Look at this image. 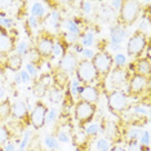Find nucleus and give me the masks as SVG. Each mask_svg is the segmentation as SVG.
Here are the masks:
<instances>
[{
	"instance_id": "43",
	"label": "nucleus",
	"mask_w": 151,
	"mask_h": 151,
	"mask_svg": "<svg viewBox=\"0 0 151 151\" xmlns=\"http://www.w3.org/2000/svg\"><path fill=\"white\" fill-rule=\"evenodd\" d=\"M30 139H31V133H30V132H26V133H25V137H23V139L21 141V143H19V149L25 150V147L30 143Z\"/></svg>"
},
{
	"instance_id": "28",
	"label": "nucleus",
	"mask_w": 151,
	"mask_h": 151,
	"mask_svg": "<svg viewBox=\"0 0 151 151\" xmlns=\"http://www.w3.org/2000/svg\"><path fill=\"white\" fill-rule=\"evenodd\" d=\"M12 138L11 130L6 128L5 125H0V147L4 146L6 142H9Z\"/></svg>"
},
{
	"instance_id": "21",
	"label": "nucleus",
	"mask_w": 151,
	"mask_h": 151,
	"mask_svg": "<svg viewBox=\"0 0 151 151\" xmlns=\"http://www.w3.org/2000/svg\"><path fill=\"white\" fill-rule=\"evenodd\" d=\"M12 116V104L9 99L0 101V123L6 122Z\"/></svg>"
},
{
	"instance_id": "33",
	"label": "nucleus",
	"mask_w": 151,
	"mask_h": 151,
	"mask_svg": "<svg viewBox=\"0 0 151 151\" xmlns=\"http://www.w3.org/2000/svg\"><path fill=\"white\" fill-rule=\"evenodd\" d=\"M96 147H97V151H109L110 147H111V143L107 138H99L97 139Z\"/></svg>"
},
{
	"instance_id": "25",
	"label": "nucleus",
	"mask_w": 151,
	"mask_h": 151,
	"mask_svg": "<svg viewBox=\"0 0 151 151\" xmlns=\"http://www.w3.org/2000/svg\"><path fill=\"white\" fill-rule=\"evenodd\" d=\"M31 16L35 17L37 19H42L44 18V16H45V8H44V5L42 3L39 1H35L31 6Z\"/></svg>"
},
{
	"instance_id": "26",
	"label": "nucleus",
	"mask_w": 151,
	"mask_h": 151,
	"mask_svg": "<svg viewBox=\"0 0 151 151\" xmlns=\"http://www.w3.org/2000/svg\"><path fill=\"white\" fill-rule=\"evenodd\" d=\"M47 91H48V88L45 87L44 84H42L39 80L36 81L35 84H34V87H32V93L34 96H35L36 98H43V97H45L47 96Z\"/></svg>"
},
{
	"instance_id": "51",
	"label": "nucleus",
	"mask_w": 151,
	"mask_h": 151,
	"mask_svg": "<svg viewBox=\"0 0 151 151\" xmlns=\"http://www.w3.org/2000/svg\"><path fill=\"white\" fill-rule=\"evenodd\" d=\"M14 81H16V84H21L22 83L21 76H19V73H16V75H14Z\"/></svg>"
},
{
	"instance_id": "15",
	"label": "nucleus",
	"mask_w": 151,
	"mask_h": 151,
	"mask_svg": "<svg viewBox=\"0 0 151 151\" xmlns=\"http://www.w3.org/2000/svg\"><path fill=\"white\" fill-rule=\"evenodd\" d=\"M129 68L133 73L143 75L146 78H150V75H151V62H150V60H147L145 57L137 58L134 62L129 65Z\"/></svg>"
},
{
	"instance_id": "31",
	"label": "nucleus",
	"mask_w": 151,
	"mask_h": 151,
	"mask_svg": "<svg viewBox=\"0 0 151 151\" xmlns=\"http://www.w3.org/2000/svg\"><path fill=\"white\" fill-rule=\"evenodd\" d=\"M44 143L49 150H57L60 145H58V141L53 134H47L44 137Z\"/></svg>"
},
{
	"instance_id": "38",
	"label": "nucleus",
	"mask_w": 151,
	"mask_h": 151,
	"mask_svg": "<svg viewBox=\"0 0 151 151\" xmlns=\"http://www.w3.org/2000/svg\"><path fill=\"white\" fill-rule=\"evenodd\" d=\"M0 26L4 27V29H12L14 26V21L12 18H8V17H4V18H0Z\"/></svg>"
},
{
	"instance_id": "6",
	"label": "nucleus",
	"mask_w": 151,
	"mask_h": 151,
	"mask_svg": "<svg viewBox=\"0 0 151 151\" xmlns=\"http://www.w3.org/2000/svg\"><path fill=\"white\" fill-rule=\"evenodd\" d=\"M107 106L109 110L115 115L123 114L132 107L129 97L124 91H114L107 94Z\"/></svg>"
},
{
	"instance_id": "30",
	"label": "nucleus",
	"mask_w": 151,
	"mask_h": 151,
	"mask_svg": "<svg viewBox=\"0 0 151 151\" xmlns=\"http://www.w3.org/2000/svg\"><path fill=\"white\" fill-rule=\"evenodd\" d=\"M65 26H66V31L67 32L80 36L81 30H80V27H79L76 23L74 22V19H66V22H65Z\"/></svg>"
},
{
	"instance_id": "9",
	"label": "nucleus",
	"mask_w": 151,
	"mask_h": 151,
	"mask_svg": "<svg viewBox=\"0 0 151 151\" xmlns=\"http://www.w3.org/2000/svg\"><path fill=\"white\" fill-rule=\"evenodd\" d=\"M54 42H56V37L53 36V34H50L48 30L40 31V34L37 35L36 47H35V49H36V52L39 54L40 58L48 60V58L52 57Z\"/></svg>"
},
{
	"instance_id": "16",
	"label": "nucleus",
	"mask_w": 151,
	"mask_h": 151,
	"mask_svg": "<svg viewBox=\"0 0 151 151\" xmlns=\"http://www.w3.org/2000/svg\"><path fill=\"white\" fill-rule=\"evenodd\" d=\"M89 142H91V137L87 136L84 129H79L74 132L73 134V143L78 149V151H88L89 150Z\"/></svg>"
},
{
	"instance_id": "22",
	"label": "nucleus",
	"mask_w": 151,
	"mask_h": 151,
	"mask_svg": "<svg viewBox=\"0 0 151 151\" xmlns=\"http://www.w3.org/2000/svg\"><path fill=\"white\" fill-rule=\"evenodd\" d=\"M79 37H80L81 47L91 48L94 44V31L93 30H88V31H85V32H81Z\"/></svg>"
},
{
	"instance_id": "7",
	"label": "nucleus",
	"mask_w": 151,
	"mask_h": 151,
	"mask_svg": "<svg viewBox=\"0 0 151 151\" xmlns=\"http://www.w3.org/2000/svg\"><path fill=\"white\" fill-rule=\"evenodd\" d=\"M130 73L124 67H112V70L109 73V75L105 78L106 85L110 92L114 91H123V87L127 85Z\"/></svg>"
},
{
	"instance_id": "46",
	"label": "nucleus",
	"mask_w": 151,
	"mask_h": 151,
	"mask_svg": "<svg viewBox=\"0 0 151 151\" xmlns=\"http://www.w3.org/2000/svg\"><path fill=\"white\" fill-rule=\"evenodd\" d=\"M19 76H21L22 83H30V81H31V76L27 74L26 70H21V71H19Z\"/></svg>"
},
{
	"instance_id": "39",
	"label": "nucleus",
	"mask_w": 151,
	"mask_h": 151,
	"mask_svg": "<svg viewBox=\"0 0 151 151\" xmlns=\"http://www.w3.org/2000/svg\"><path fill=\"white\" fill-rule=\"evenodd\" d=\"M57 115H58V112H57V110L52 107V109H49L48 110V114H47V120H45V123H53L54 120L57 119Z\"/></svg>"
},
{
	"instance_id": "24",
	"label": "nucleus",
	"mask_w": 151,
	"mask_h": 151,
	"mask_svg": "<svg viewBox=\"0 0 151 151\" xmlns=\"http://www.w3.org/2000/svg\"><path fill=\"white\" fill-rule=\"evenodd\" d=\"M66 45H65V40L63 39H56L53 45V50H52V56L53 57H62L66 53Z\"/></svg>"
},
{
	"instance_id": "49",
	"label": "nucleus",
	"mask_w": 151,
	"mask_h": 151,
	"mask_svg": "<svg viewBox=\"0 0 151 151\" xmlns=\"http://www.w3.org/2000/svg\"><path fill=\"white\" fill-rule=\"evenodd\" d=\"M74 49H75V52H74V53L81 54V53H83V50H84V48L81 47V44H80V43H75V44H74Z\"/></svg>"
},
{
	"instance_id": "36",
	"label": "nucleus",
	"mask_w": 151,
	"mask_h": 151,
	"mask_svg": "<svg viewBox=\"0 0 151 151\" xmlns=\"http://www.w3.org/2000/svg\"><path fill=\"white\" fill-rule=\"evenodd\" d=\"M26 71L31 78H36L37 71H39V67H37L35 63L29 62V63H26Z\"/></svg>"
},
{
	"instance_id": "53",
	"label": "nucleus",
	"mask_w": 151,
	"mask_h": 151,
	"mask_svg": "<svg viewBox=\"0 0 151 151\" xmlns=\"http://www.w3.org/2000/svg\"><path fill=\"white\" fill-rule=\"evenodd\" d=\"M5 96V91H4V88L3 87H0V99H3V97Z\"/></svg>"
},
{
	"instance_id": "32",
	"label": "nucleus",
	"mask_w": 151,
	"mask_h": 151,
	"mask_svg": "<svg viewBox=\"0 0 151 151\" xmlns=\"http://www.w3.org/2000/svg\"><path fill=\"white\" fill-rule=\"evenodd\" d=\"M99 13H101V19H102L104 22H107V21H110L111 18H114V9H112L110 5L101 8Z\"/></svg>"
},
{
	"instance_id": "10",
	"label": "nucleus",
	"mask_w": 151,
	"mask_h": 151,
	"mask_svg": "<svg viewBox=\"0 0 151 151\" xmlns=\"http://www.w3.org/2000/svg\"><path fill=\"white\" fill-rule=\"evenodd\" d=\"M48 106L42 101H37L35 106L32 107L31 112H30V124L35 130L42 129L44 125L47 124V114H48Z\"/></svg>"
},
{
	"instance_id": "27",
	"label": "nucleus",
	"mask_w": 151,
	"mask_h": 151,
	"mask_svg": "<svg viewBox=\"0 0 151 151\" xmlns=\"http://www.w3.org/2000/svg\"><path fill=\"white\" fill-rule=\"evenodd\" d=\"M14 52L16 54H18L19 57H25L29 54L30 52V47H29V44H27L26 42H23V40H21V42H18L16 44V49H14Z\"/></svg>"
},
{
	"instance_id": "37",
	"label": "nucleus",
	"mask_w": 151,
	"mask_h": 151,
	"mask_svg": "<svg viewBox=\"0 0 151 151\" xmlns=\"http://www.w3.org/2000/svg\"><path fill=\"white\" fill-rule=\"evenodd\" d=\"M138 143H139L141 146H149V143H150V133L147 132V130H145V132L141 133L139 142Z\"/></svg>"
},
{
	"instance_id": "3",
	"label": "nucleus",
	"mask_w": 151,
	"mask_h": 151,
	"mask_svg": "<svg viewBox=\"0 0 151 151\" xmlns=\"http://www.w3.org/2000/svg\"><path fill=\"white\" fill-rule=\"evenodd\" d=\"M75 75H76V80L80 85H92L93 83L99 80V75L96 71V68L89 60H80L75 70Z\"/></svg>"
},
{
	"instance_id": "2",
	"label": "nucleus",
	"mask_w": 151,
	"mask_h": 151,
	"mask_svg": "<svg viewBox=\"0 0 151 151\" xmlns=\"http://www.w3.org/2000/svg\"><path fill=\"white\" fill-rule=\"evenodd\" d=\"M125 87V93L128 97H138V96L143 97V93H150V78L133 73L129 75Z\"/></svg>"
},
{
	"instance_id": "42",
	"label": "nucleus",
	"mask_w": 151,
	"mask_h": 151,
	"mask_svg": "<svg viewBox=\"0 0 151 151\" xmlns=\"http://www.w3.org/2000/svg\"><path fill=\"white\" fill-rule=\"evenodd\" d=\"M56 138H57L58 142H62V143H67L68 141H70V137L67 136L66 132H58L57 136H56Z\"/></svg>"
},
{
	"instance_id": "23",
	"label": "nucleus",
	"mask_w": 151,
	"mask_h": 151,
	"mask_svg": "<svg viewBox=\"0 0 151 151\" xmlns=\"http://www.w3.org/2000/svg\"><path fill=\"white\" fill-rule=\"evenodd\" d=\"M104 132L106 133L107 138H110L111 141H115L119 137V128H118V125H116L114 122H107L106 123V127H105Z\"/></svg>"
},
{
	"instance_id": "1",
	"label": "nucleus",
	"mask_w": 151,
	"mask_h": 151,
	"mask_svg": "<svg viewBox=\"0 0 151 151\" xmlns=\"http://www.w3.org/2000/svg\"><path fill=\"white\" fill-rule=\"evenodd\" d=\"M142 12V3L136 0H125L122 3V6L119 9L118 16V25L125 27L132 26Z\"/></svg>"
},
{
	"instance_id": "29",
	"label": "nucleus",
	"mask_w": 151,
	"mask_h": 151,
	"mask_svg": "<svg viewBox=\"0 0 151 151\" xmlns=\"http://www.w3.org/2000/svg\"><path fill=\"white\" fill-rule=\"evenodd\" d=\"M101 130H102L101 125L97 124V123H92V124H88V125L84 128V132L87 133V136L91 137V138H92V137H96L99 132H101Z\"/></svg>"
},
{
	"instance_id": "45",
	"label": "nucleus",
	"mask_w": 151,
	"mask_h": 151,
	"mask_svg": "<svg viewBox=\"0 0 151 151\" xmlns=\"http://www.w3.org/2000/svg\"><path fill=\"white\" fill-rule=\"evenodd\" d=\"M81 54L84 56V60L92 61V58H93V56H94V52L91 49V48H84V50H83V53Z\"/></svg>"
},
{
	"instance_id": "34",
	"label": "nucleus",
	"mask_w": 151,
	"mask_h": 151,
	"mask_svg": "<svg viewBox=\"0 0 151 151\" xmlns=\"http://www.w3.org/2000/svg\"><path fill=\"white\" fill-rule=\"evenodd\" d=\"M141 133H142V129L137 128V127H133V128H130L128 130V133H127V137H128L129 141H138Z\"/></svg>"
},
{
	"instance_id": "17",
	"label": "nucleus",
	"mask_w": 151,
	"mask_h": 151,
	"mask_svg": "<svg viewBox=\"0 0 151 151\" xmlns=\"http://www.w3.org/2000/svg\"><path fill=\"white\" fill-rule=\"evenodd\" d=\"M43 23L45 25L47 29L54 30V31H58L61 29V13L57 11H52L50 13L44 17Z\"/></svg>"
},
{
	"instance_id": "5",
	"label": "nucleus",
	"mask_w": 151,
	"mask_h": 151,
	"mask_svg": "<svg viewBox=\"0 0 151 151\" xmlns=\"http://www.w3.org/2000/svg\"><path fill=\"white\" fill-rule=\"evenodd\" d=\"M97 107L93 104H88L84 101H78L74 105V116L75 120L78 122L79 127L81 129H84L88 124H91V122L93 120Z\"/></svg>"
},
{
	"instance_id": "13",
	"label": "nucleus",
	"mask_w": 151,
	"mask_h": 151,
	"mask_svg": "<svg viewBox=\"0 0 151 151\" xmlns=\"http://www.w3.org/2000/svg\"><path fill=\"white\" fill-rule=\"evenodd\" d=\"M12 116L16 120L21 122L23 127H29L30 124V111L27 110V105L23 101H16L12 104Z\"/></svg>"
},
{
	"instance_id": "4",
	"label": "nucleus",
	"mask_w": 151,
	"mask_h": 151,
	"mask_svg": "<svg viewBox=\"0 0 151 151\" xmlns=\"http://www.w3.org/2000/svg\"><path fill=\"white\" fill-rule=\"evenodd\" d=\"M149 40H150L149 35L143 34L142 31H139V30H136V31L129 36L128 43H127V53H128V56L133 57V58L142 57L146 47L149 45V43H150Z\"/></svg>"
},
{
	"instance_id": "35",
	"label": "nucleus",
	"mask_w": 151,
	"mask_h": 151,
	"mask_svg": "<svg viewBox=\"0 0 151 151\" xmlns=\"http://www.w3.org/2000/svg\"><path fill=\"white\" fill-rule=\"evenodd\" d=\"M112 58H114V66L115 67H124L127 65V58H125L124 54L118 53L115 57H112Z\"/></svg>"
},
{
	"instance_id": "8",
	"label": "nucleus",
	"mask_w": 151,
	"mask_h": 151,
	"mask_svg": "<svg viewBox=\"0 0 151 151\" xmlns=\"http://www.w3.org/2000/svg\"><path fill=\"white\" fill-rule=\"evenodd\" d=\"M92 63L99 75V79H105L114 67V58L107 50H98L92 58Z\"/></svg>"
},
{
	"instance_id": "52",
	"label": "nucleus",
	"mask_w": 151,
	"mask_h": 151,
	"mask_svg": "<svg viewBox=\"0 0 151 151\" xmlns=\"http://www.w3.org/2000/svg\"><path fill=\"white\" fill-rule=\"evenodd\" d=\"M1 35H8V30L0 26V36H1Z\"/></svg>"
},
{
	"instance_id": "14",
	"label": "nucleus",
	"mask_w": 151,
	"mask_h": 151,
	"mask_svg": "<svg viewBox=\"0 0 151 151\" xmlns=\"http://www.w3.org/2000/svg\"><path fill=\"white\" fill-rule=\"evenodd\" d=\"M127 36H128V32L124 27L118 23L112 25L110 27V47H122Z\"/></svg>"
},
{
	"instance_id": "50",
	"label": "nucleus",
	"mask_w": 151,
	"mask_h": 151,
	"mask_svg": "<svg viewBox=\"0 0 151 151\" xmlns=\"http://www.w3.org/2000/svg\"><path fill=\"white\" fill-rule=\"evenodd\" d=\"M109 151H125V149L123 146H120V145H114L112 147H110Z\"/></svg>"
},
{
	"instance_id": "18",
	"label": "nucleus",
	"mask_w": 151,
	"mask_h": 151,
	"mask_svg": "<svg viewBox=\"0 0 151 151\" xmlns=\"http://www.w3.org/2000/svg\"><path fill=\"white\" fill-rule=\"evenodd\" d=\"M16 49V37L8 35L0 36V54H11Z\"/></svg>"
},
{
	"instance_id": "40",
	"label": "nucleus",
	"mask_w": 151,
	"mask_h": 151,
	"mask_svg": "<svg viewBox=\"0 0 151 151\" xmlns=\"http://www.w3.org/2000/svg\"><path fill=\"white\" fill-rule=\"evenodd\" d=\"M147 110L143 107L142 105H137V106H133V114H136V115H139L141 118L142 116H147Z\"/></svg>"
},
{
	"instance_id": "47",
	"label": "nucleus",
	"mask_w": 151,
	"mask_h": 151,
	"mask_svg": "<svg viewBox=\"0 0 151 151\" xmlns=\"http://www.w3.org/2000/svg\"><path fill=\"white\" fill-rule=\"evenodd\" d=\"M3 151H16V145L13 141H9V142H6L4 145V149Z\"/></svg>"
},
{
	"instance_id": "54",
	"label": "nucleus",
	"mask_w": 151,
	"mask_h": 151,
	"mask_svg": "<svg viewBox=\"0 0 151 151\" xmlns=\"http://www.w3.org/2000/svg\"><path fill=\"white\" fill-rule=\"evenodd\" d=\"M16 151H25V150H22V149H19L18 147V149H16Z\"/></svg>"
},
{
	"instance_id": "41",
	"label": "nucleus",
	"mask_w": 151,
	"mask_h": 151,
	"mask_svg": "<svg viewBox=\"0 0 151 151\" xmlns=\"http://www.w3.org/2000/svg\"><path fill=\"white\" fill-rule=\"evenodd\" d=\"M80 6H81V11L84 13H87V14H89V13L93 11V3H91V1H81Z\"/></svg>"
},
{
	"instance_id": "55",
	"label": "nucleus",
	"mask_w": 151,
	"mask_h": 151,
	"mask_svg": "<svg viewBox=\"0 0 151 151\" xmlns=\"http://www.w3.org/2000/svg\"><path fill=\"white\" fill-rule=\"evenodd\" d=\"M0 151H3V149H0Z\"/></svg>"
},
{
	"instance_id": "20",
	"label": "nucleus",
	"mask_w": 151,
	"mask_h": 151,
	"mask_svg": "<svg viewBox=\"0 0 151 151\" xmlns=\"http://www.w3.org/2000/svg\"><path fill=\"white\" fill-rule=\"evenodd\" d=\"M47 96H48V99H49V101L52 102V104H54V105L61 104V102H62V99H63V92H62V89L56 87L54 84H52L49 88H48Z\"/></svg>"
},
{
	"instance_id": "48",
	"label": "nucleus",
	"mask_w": 151,
	"mask_h": 151,
	"mask_svg": "<svg viewBox=\"0 0 151 151\" xmlns=\"http://www.w3.org/2000/svg\"><path fill=\"white\" fill-rule=\"evenodd\" d=\"M122 0H114V1H111L110 3V6H111L114 11H119L120 9V6H122Z\"/></svg>"
},
{
	"instance_id": "11",
	"label": "nucleus",
	"mask_w": 151,
	"mask_h": 151,
	"mask_svg": "<svg viewBox=\"0 0 151 151\" xmlns=\"http://www.w3.org/2000/svg\"><path fill=\"white\" fill-rule=\"evenodd\" d=\"M78 63H79L78 54L74 53L73 50H67V52L60 58V61H58V63H57V67H58V70L62 71L63 74H66L67 76H71L73 74H75Z\"/></svg>"
},
{
	"instance_id": "12",
	"label": "nucleus",
	"mask_w": 151,
	"mask_h": 151,
	"mask_svg": "<svg viewBox=\"0 0 151 151\" xmlns=\"http://www.w3.org/2000/svg\"><path fill=\"white\" fill-rule=\"evenodd\" d=\"M79 101H84L88 104L96 105L99 101V91L93 85H79L78 87Z\"/></svg>"
},
{
	"instance_id": "44",
	"label": "nucleus",
	"mask_w": 151,
	"mask_h": 151,
	"mask_svg": "<svg viewBox=\"0 0 151 151\" xmlns=\"http://www.w3.org/2000/svg\"><path fill=\"white\" fill-rule=\"evenodd\" d=\"M27 23H29V26L34 30H36L37 27H39V19L35 18V17H32V16H30L29 18H27Z\"/></svg>"
},
{
	"instance_id": "19",
	"label": "nucleus",
	"mask_w": 151,
	"mask_h": 151,
	"mask_svg": "<svg viewBox=\"0 0 151 151\" xmlns=\"http://www.w3.org/2000/svg\"><path fill=\"white\" fill-rule=\"evenodd\" d=\"M22 65H23V58L19 57L16 53L9 54L5 60V67L11 71H14V73H19L21 71Z\"/></svg>"
}]
</instances>
